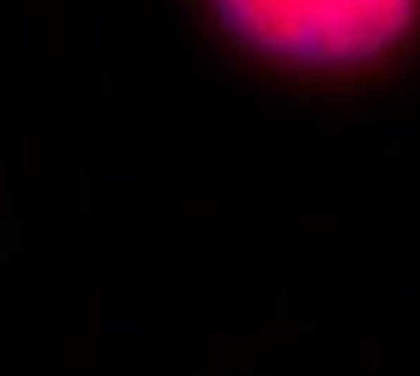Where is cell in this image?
<instances>
[{"instance_id":"6da1fadb","label":"cell","mask_w":420,"mask_h":376,"mask_svg":"<svg viewBox=\"0 0 420 376\" xmlns=\"http://www.w3.org/2000/svg\"><path fill=\"white\" fill-rule=\"evenodd\" d=\"M420 0H214L236 41L295 63H362L409 30Z\"/></svg>"}]
</instances>
